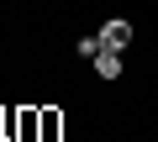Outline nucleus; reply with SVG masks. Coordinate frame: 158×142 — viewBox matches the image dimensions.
I'll return each mask as SVG.
<instances>
[{
  "mask_svg": "<svg viewBox=\"0 0 158 142\" xmlns=\"http://www.w3.org/2000/svg\"><path fill=\"white\" fill-rule=\"evenodd\" d=\"M127 42H132V21H127V16H111V21L100 26V47H116V53H121Z\"/></svg>",
  "mask_w": 158,
  "mask_h": 142,
  "instance_id": "obj_1",
  "label": "nucleus"
},
{
  "mask_svg": "<svg viewBox=\"0 0 158 142\" xmlns=\"http://www.w3.org/2000/svg\"><path fill=\"white\" fill-rule=\"evenodd\" d=\"M95 74H100V79H116V74H121V58H116V47H100V53H95Z\"/></svg>",
  "mask_w": 158,
  "mask_h": 142,
  "instance_id": "obj_2",
  "label": "nucleus"
}]
</instances>
